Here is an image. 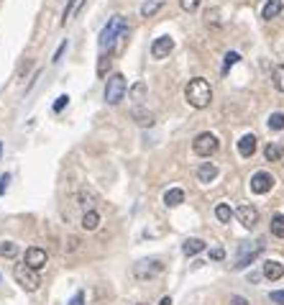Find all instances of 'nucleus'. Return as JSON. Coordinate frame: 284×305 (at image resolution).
<instances>
[{"label": "nucleus", "instance_id": "1", "mask_svg": "<svg viewBox=\"0 0 284 305\" xmlns=\"http://www.w3.org/2000/svg\"><path fill=\"white\" fill-rule=\"evenodd\" d=\"M184 98H187V103H190L192 108L202 110V108H207V105L212 103V87H210L207 80L195 77V80L187 82V87H184Z\"/></svg>", "mask_w": 284, "mask_h": 305}, {"label": "nucleus", "instance_id": "2", "mask_svg": "<svg viewBox=\"0 0 284 305\" xmlns=\"http://www.w3.org/2000/svg\"><path fill=\"white\" fill-rule=\"evenodd\" d=\"M118 39H126V18H123V16H113V18L108 21V26H105L103 34H100V49L110 54V49L115 46Z\"/></svg>", "mask_w": 284, "mask_h": 305}, {"label": "nucleus", "instance_id": "3", "mask_svg": "<svg viewBox=\"0 0 284 305\" xmlns=\"http://www.w3.org/2000/svg\"><path fill=\"white\" fill-rule=\"evenodd\" d=\"M126 90H128V82L121 72L110 75L108 77V85H105V103L108 105H118L123 98H126Z\"/></svg>", "mask_w": 284, "mask_h": 305}, {"label": "nucleus", "instance_id": "4", "mask_svg": "<svg viewBox=\"0 0 284 305\" xmlns=\"http://www.w3.org/2000/svg\"><path fill=\"white\" fill-rule=\"evenodd\" d=\"M13 277H16V282H18L26 292H36V290H39V285H41L39 269H31L29 264H16Z\"/></svg>", "mask_w": 284, "mask_h": 305}, {"label": "nucleus", "instance_id": "5", "mask_svg": "<svg viewBox=\"0 0 284 305\" xmlns=\"http://www.w3.org/2000/svg\"><path fill=\"white\" fill-rule=\"evenodd\" d=\"M261 249H264L261 241H243V244L238 246V256H235L233 269H243V267H248V264L261 254Z\"/></svg>", "mask_w": 284, "mask_h": 305}, {"label": "nucleus", "instance_id": "6", "mask_svg": "<svg viewBox=\"0 0 284 305\" xmlns=\"http://www.w3.org/2000/svg\"><path fill=\"white\" fill-rule=\"evenodd\" d=\"M218 136L215 133H210V131H205V133H197L195 136V141H192V149H195V154L197 157H212L215 151H218Z\"/></svg>", "mask_w": 284, "mask_h": 305}, {"label": "nucleus", "instance_id": "7", "mask_svg": "<svg viewBox=\"0 0 284 305\" xmlns=\"http://www.w3.org/2000/svg\"><path fill=\"white\" fill-rule=\"evenodd\" d=\"M161 269H164V264H161L159 259H144V262H138V264L133 267V277H136V279H151V277H156Z\"/></svg>", "mask_w": 284, "mask_h": 305}, {"label": "nucleus", "instance_id": "8", "mask_svg": "<svg viewBox=\"0 0 284 305\" xmlns=\"http://www.w3.org/2000/svg\"><path fill=\"white\" fill-rule=\"evenodd\" d=\"M274 175H269V172H256L253 177H251V193H256V195H266L271 187H274Z\"/></svg>", "mask_w": 284, "mask_h": 305}, {"label": "nucleus", "instance_id": "9", "mask_svg": "<svg viewBox=\"0 0 284 305\" xmlns=\"http://www.w3.org/2000/svg\"><path fill=\"white\" fill-rule=\"evenodd\" d=\"M46 262H49V254H46L44 249H39V246H31V249H26V254H23V264H29L31 269H44Z\"/></svg>", "mask_w": 284, "mask_h": 305}, {"label": "nucleus", "instance_id": "10", "mask_svg": "<svg viewBox=\"0 0 284 305\" xmlns=\"http://www.w3.org/2000/svg\"><path fill=\"white\" fill-rule=\"evenodd\" d=\"M172 49H174V39L172 36H159L151 44V57L154 59H167L172 54Z\"/></svg>", "mask_w": 284, "mask_h": 305}, {"label": "nucleus", "instance_id": "11", "mask_svg": "<svg viewBox=\"0 0 284 305\" xmlns=\"http://www.w3.org/2000/svg\"><path fill=\"white\" fill-rule=\"evenodd\" d=\"M235 216H238V221H241L246 228H253V226L258 223V210H256L253 205H241V208L235 210Z\"/></svg>", "mask_w": 284, "mask_h": 305}, {"label": "nucleus", "instance_id": "12", "mask_svg": "<svg viewBox=\"0 0 284 305\" xmlns=\"http://www.w3.org/2000/svg\"><path fill=\"white\" fill-rule=\"evenodd\" d=\"M256 146H258V138H256L253 133H246V136L238 141V154H241L243 159H248V157L256 154Z\"/></svg>", "mask_w": 284, "mask_h": 305}, {"label": "nucleus", "instance_id": "13", "mask_svg": "<svg viewBox=\"0 0 284 305\" xmlns=\"http://www.w3.org/2000/svg\"><path fill=\"white\" fill-rule=\"evenodd\" d=\"M281 274H284V267H281L276 259H269V262H264V277H266V279L276 282V279H281Z\"/></svg>", "mask_w": 284, "mask_h": 305}, {"label": "nucleus", "instance_id": "14", "mask_svg": "<svg viewBox=\"0 0 284 305\" xmlns=\"http://www.w3.org/2000/svg\"><path fill=\"white\" fill-rule=\"evenodd\" d=\"M215 177H218V167H215L212 162H205V165H200V170H197V180H200V182L210 185Z\"/></svg>", "mask_w": 284, "mask_h": 305}, {"label": "nucleus", "instance_id": "15", "mask_svg": "<svg viewBox=\"0 0 284 305\" xmlns=\"http://www.w3.org/2000/svg\"><path fill=\"white\" fill-rule=\"evenodd\" d=\"M281 8H284L281 0H269V3L264 6V11H261V18H264V21H271V18H276V16L281 13Z\"/></svg>", "mask_w": 284, "mask_h": 305}, {"label": "nucleus", "instance_id": "16", "mask_svg": "<svg viewBox=\"0 0 284 305\" xmlns=\"http://www.w3.org/2000/svg\"><path fill=\"white\" fill-rule=\"evenodd\" d=\"M131 115H133V121L138 123V126H154V113H149V110H144V108H133L131 110Z\"/></svg>", "mask_w": 284, "mask_h": 305}, {"label": "nucleus", "instance_id": "17", "mask_svg": "<svg viewBox=\"0 0 284 305\" xmlns=\"http://www.w3.org/2000/svg\"><path fill=\"white\" fill-rule=\"evenodd\" d=\"M182 203H184V193H182L179 187L167 190V195H164V205H167V208H177V205H182Z\"/></svg>", "mask_w": 284, "mask_h": 305}, {"label": "nucleus", "instance_id": "18", "mask_svg": "<svg viewBox=\"0 0 284 305\" xmlns=\"http://www.w3.org/2000/svg\"><path fill=\"white\" fill-rule=\"evenodd\" d=\"M205 249V241L202 239H187L184 244H182V251L187 254V256H195V254H200Z\"/></svg>", "mask_w": 284, "mask_h": 305}, {"label": "nucleus", "instance_id": "19", "mask_svg": "<svg viewBox=\"0 0 284 305\" xmlns=\"http://www.w3.org/2000/svg\"><path fill=\"white\" fill-rule=\"evenodd\" d=\"M98 226H100L98 210H85V216H82V228H85V231H95Z\"/></svg>", "mask_w": 284, "mask_h": 305}, {"label": "nucleus", "instance_id": "20", "mask_svg": "<svg viewBox=\"0 0 284 305\" xmlns=\"http://www.w3.org/2000/svg\"><path fill=\"white\" fill-rule=\"evenodd\" d=\"M161 3H164V0H146V3L141 6V16H144V18H151V16L161 8Z\"/></svg>", "mask_w": 284, "mask_h": 305}, {"label": "nucleus", "instance_id": "21", "mask_svg": "<svg viewBox=\"0 0 284 305\" xmlns=\"http://www.w3.org/2000/svg\"><path fill=\"white\" fill-rule=\"evenodd\" d=\"M264 157H266L269 162H279V159H281V146H279V144H266Z\"/></svg>", "mask_w": 284, "mask_h": 305}, {"label": "nucleus", "instance_id": "22", "mask_svg": "<svg viewBox=\"0 0 284 305\" xmlns=\"http://www.w3.org/2000/svg\"><path fill=\"white\" fill-rule=\"evenodd\" d=\"M271 233H274L276 239H284V216H281V213H276V216L271 218Z\"/></svg>", "mask_w": 284, "mask_h": 305}, {"label": "nucleus", "instance_id": "23", "mask_svg": "<svg viewBox=\"0 0 284 305\" xmlns=\"http://www.w3.org/2000/svg\"><path fill=\"white\" fill-rule=\"evenodd\" d=\"M215 218H218V221H223V223H230V218H233V210H230V205L220 203V205L215 208Z\"/></svg>", "mask_w": 284, "mask_h": 305}, {"label": "nucleus", "instance_id": "24", "mask_svg": "<svg viewBox=\"0 0 284 305\" xmlns=\"http://www.w3.org/2000/svg\"><path fill=\"white\" fill-rule=\"evenodd\" d=\"M18 254V246L13 244V241H3L0 244V256H8V259H13Z\"/></svg>", "mask_w": 284, "mask_h": 305}, {"label": "nucleus", "instance_id": "25", "mask_svg": "<svg viewBox=\"0 0 284 305\" xmlns=\"http://www.w3.org/2000/svg\"><path fill=\"white\" fill-rule=\"evenodd\" d=\"M274 87L279 92H284V64H276L274 67Z\"/></svg>", "mask_w": 284, "mask_h": 305}, {"label": "nucleus", "instance_id": "26", "mask_svg": "<svg viewBox=\"0 0 284 305\" xmlns=\"http://www.w3.org/2000/svg\"><path fill=\"white\" fill-rule=\"evenodd\" d=\"M108 69H110V54H100V59H98V75L100 77H105L108 75Z\"/></svg>", "mask_w": 284, "mask_h": 305}, {"label": "nucleus", "instance_id": "27", "mask_svg": "<svg viewBox=\"0 0 284 305\" xmlns=\"http://www.w3.org/2000/svg\"><path fill=\"white\" fill-rule=\"evenodd\" d=\"M269 128L271 131H281L284 128V113H271L269 115Z\"/></svg>", "mask_w": 284, "mask_h": 305}, {"label": "nucleus", "instance_id": "28", "mask_svg": "<svg viewBox=\"0 0 284 305\" xmlns=\"http://www.w3.org/2000/svg\"><path fill=\"white\" fill-rule=\"evenodd\" d=\"M77 6H80V0H69V3H67V8H64V13H62V24H67V21L75 16Z\"/></svg>", "mask_w": 284, "mask_h": 305}, {"label": "nucleus", "instance_id": "29", "mask_svg": "<svg viewBox=\"0 0 284 305\" xmlns=\"http://www.w3.org/2000/svg\"><path fill=\"white\" fill-rule=\"evenodd\" d=\"M144 95H146V85H144V82H136V85L131 87V98H133V100H144Z\"/></svg>", "mask_w": 284, "mask_h": 305}, {"label": "nucleus", "instance_id": "30", "mask_svg": "<svg viewBox=\"0 0 284 305\" xmlns=\"http://www.w3.org/2000/svg\"><path fill=\"white\" fill-rule=\"evenodd\" d=\"M238 59H241V57H238L235 52H228V54H225V62H223V72H228V69L238 62Z\"/></svg>", "mask_w": 284, "mask_h": 305}, {"label": "nucleus", "instance_id": "31", "mask_svg": "<svg viewBox=\"0 0 284 305\" xmlns=\"http://www.w3.org/2000/svg\"><path fill=\"white\" fill-rule=\"evenodd\" d=\"M179 6H182V11L192 13V11H197V6H200V0H179Z\"/></svg>", "mask_w": 284, "mask_h": 305}, {"label": "nucleus", "instance_id": "32", "mask_svg": "<svg viewBox=\"0 0 284 305\" xmlns=\"http://www.w3.org/2000/svg\"><path fill=\"white\" fill-rule=\"evenodd\" d=\"M67 103H69V95H59L57 103H54V113H62L67 108Z\"/></svg>", "mask_w": 284, "mask_h": 305}, {"label": "nucleus", "instance_id": "33", "mask_svg": "<svg viewBox=\"0 0 284 305\" xmlns=\"http://www.w3.org/2000/svg\"><path fill=\"white\" fill-rule=\"evenodd\" d=\"M92 198H95V195H92V190H87V187L80 193V200H82V205H85V208H87V205H92V203H90Z\"/></svg>", "mask_w": 284, "mask_h": 305}, {"label": "nucleus", "instance_id": "34", "mask_svg": "<svg viewBox=\"0 0 284 305\" xmlns=\"http://www.w3.org/2000/svg\"><path fill=\"white\" fill-rule=\"evenodd\" d=\"M269 297H271V302H276V305H284V290H274Z\"/></svg>", "mask_w": 284, "mask_h": 305}, {"label": "nucleus", "instance_id": "35", "mask_svg": "<svg viewBox=\"0 0 284 305\" xmlns=\"http://www.w3.org/2000/svg\"><path fill=\"white\" fill-rule=\"evenodd\" d=\"M8 185H11V175H3V177H0V195H6Z\"/></svg>", "mask_w": 284, "mask_h": 305}, {"label": "nucleus", "instance_id": "36", "mask_svg": "<svg viewBox=\"0 0 284 305\" xmlns=\"http://www.w3.org/2000/svg\"><path fill=\"white\" fill-rule=\"evenodd\" d=\"M64 52H67V41H62V44H59V49H57V54H54V59H52V62L57 64V62L62 59V54H64Z\"/></svg>", "mask_w": 284, "mask_h": 305}, {"label": "nucleus", "instance_id": "37", "mask_svg": "<svg viewBox=\"0 0 284 305\" xmlns=\"http://www.w3.org/2000/svg\"><path fill=\"white\" fill-rule=\"evenodd\" d=\"M210 259L220 262V259H225V251H223V249H210Z\"/></svg>", "mask_w": 284, "mask_h": 305}, {"label": "nucleus", "instance_id": "38", "mask_svg": "<svg viewBox=\"0 0 284 305\" xmlns=\"http://www.w3.org/2000/svg\"><path fill=\"white\" fill-rule=\"evenodd\" d=\"M228 305H248V300H246V297H241V295H233V297L228 300Z\"/></svg>", "mask_w": 284, "mask_h": 305}, {"label": "nucleus", "instance_id": "39", "mask_svg": "<svg viewBox=\"0 0 284 305\" xmlns=\"http://www.w3.org/2000/svg\"><path fill=\"white\" fill-rule=\"evenodd\" d=\"M67 305H85V292H77V295H75Z\"/></svg>", "mask_w": 284, "mask_h": 305}, {"label": "nucleus", "instance_id": "40", "mask_svg": "<svg viewBox=\"0 0 284 305\" xmlns=\"http://www.w3.org/2000/svg\"><path fill=\"white\" fill-rule=\"evenodd\" d=\"M77 246H80V239H75V236H72V239H69V244H67L64 249H67V251H75Z\"/></svg>", "mask_w": 284, "mask_h": 305}, {"label": "nucleus", "instance_id": "41", "mask_svg": "<svg viewBox=\"0 0 284 305\" xmlns=\"http://www.w3.org/2000/svg\"><path fill=\"white\" fill-rule=\"evenodd\" d=\"M205 18H207V24H210V21L215 24V21H218V11H207V13H205Z\"/></svg>", "mask_w": 284, "mask_h": 305}, {"label": "nucleus", "instance_id": "42", "mask_svg": "<svg viewBox=\"0 0 284 305\" xmlns=\"http://www.w3.org/2000/svg\"><path fill=\"white\" fill-rule=\"evenodd\" d=\"M159 305H172V297H161V302Z\"/></svg>", "mask_w": 284, "mask_h": 305}, {"label": "nucleus", "instance_id": "43", "mask_svg": "<svg viewBox=\"0 0 284 305\" xmlns=\"http://www.w3.org/2000/svg\"><path fill=\"white\" fill-rule=\"evenodd\" d=\"M279 146H281V159H279V162L284 165V138H281V144H279Z\"/></svg>", "mask_w": 284, "mask_h": 305}, {"label": "nucleus", "instance_id": "44", "mask_svg": "<svg viewBox=\"0 0 284 305\" xmlns=\"http://www.w3.org/2000/svg\"><path fill=\"white\" fill-rule=\"evenodd\" d=\"M0 154H3V141H0Z\"/></svg>", "mask_w": 284, "mask_h": 305}]
</instances>
